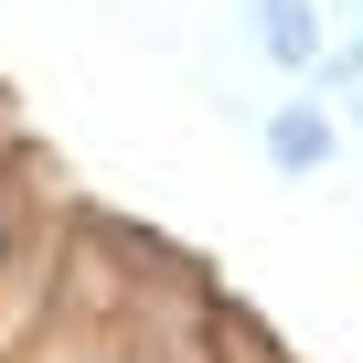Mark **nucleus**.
I'll use <instances>...</instances> for the list:
<instances>
[{
	"mask_svg": "<svg viewBox=\"0 0 363 363\" xmlns=\"http://www.w3.org/2000/svg\"><path fill=\"white\" fill-rule=\"evenodd\" d=\"M246 33H257V54L278 65V75H320V54H331V22H320V0H246Z\"/></svg>",
	"mask_w": 363,
	"mask_h": 363,
	"instance_id": "f257e3e1",
	"label": "nucleus"
},
{
	"mask_svg": "<svg viewBox=\"0 0 363 363\" xmlns=\"http://www.w3.org/2000/svg\"><path fill=\"white\" fill-rule=\"evenodd\" d=\"M257 150H267V171H278V182H310V171H331V160H342V128H331L310 96H289V107H267V118H257Z\"/></svg>",
	"mask_w": 363,
	"mask_h": 363,
	"instance_id": "f03ea898",
	"label": "nucleus"
},
{
	"mask_svg": "<svg viewBox=\"0 0 363 363\" xmlns=\"http://www.w3.org/2000/svg\"><path fill=\"white\" fill-rule=\"evenodd\" d=\"M310 86H363V33H352V43H331V54H320V75H310Z\"/></svg>",
	"mask_w": 363,
	"mask_h": 363,
	"instance_id": "7ed1b4c3",
	"label": "nucleus"
},
{
	"mask_svg": "<svg viewBox=\"0 0 363 363\" xmlns=\"http://www.w3.org/2000/svg\"><path fill=\"white\" fill-rule=\"evenodd\" d=\"M0 246H11V203H0Z\"/></svg>",
	"mask_w": 363,
	"mask_h": 363,
	"instance_id": "20e7f679",
	"label": "nucleus"
},
{
	"mask_svg": "<svg viewBox=\"0 0 363 363\" xmlns=\"http://www.w3.org/2000/svg\"><path fill=\"white\" fill-rule=\"evenodd\" d=\"M342 11H352V22H363V0H342Z\"/></svg>",
	"mask_w": 363,
	"mask_h": 363,
	"instance_id": "39448f33",
	"label": "nucleus"
}]
</instances>
